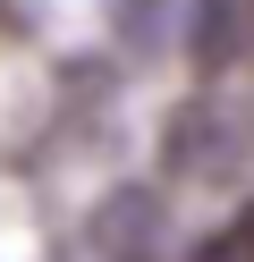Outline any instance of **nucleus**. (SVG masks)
Returning a JSON list of instances; mask_svg holds the SVG:
<instances>
[{
	"label": "nucleus",
	"mask_w": 254,
	"mask_h": 262,
	"mask_svg": "<svg viewBox=\"0 0 254 262\" xmlns=\"http://www.w3.org/2000/svg\"><path fill=\"white\" fill-rule=\"evenodd\" d=\"M186 262H254V194H246V203H237V211H229V220H220Z\"/></svg>",
	"instance_id": "1"
}]
</instances>
